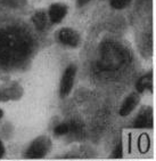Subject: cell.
<instances>
[{"label": "cell", "instance_id": "cell-3", "mask_svg": "<svg viewBox=\"0 0 156 161\" xmlns=\"http://www.w3.org/2000/svg\"><path fill=\"white\" fill-rule=\"evenodd\" d=\"M58 38L61 42H63L66 46L77 47L80 42V36L78 32H75L72 29H63L58 33Z\"/></svg>", "mask_w": 156, "mask_h": 161}, {"label": "cell", "instance_id": "cell-7", "mask_svg": "<svg viewBox=\"0 0 156 161\" xmlns=\"http://www.w3.org/2000/svg\"><path fill=\"white\" fill-rule=\"evenodd\" d=\"M152 86H153V75L152 73H148V75L141 77L137 81L136 88H137L138 93H144L145 90L152 89Z\"/></svg>", "mask_w": 156, "mask_h": 161}, {"label": "cell", "instance_id": "cell-13", "mask_svg": "<svg viewBox=\"0 0 156 161\" xmlns=\"http://www.w3.org/2000/svg\"><path fill=\"white\" fill-rule=\"evenodd\" d=\"M123 155V145L119 144L117 147L115 149V151L113 152V158H122Z\"/></svg>", "mask_w": 156, "mask_h": 161}, {"label": "cell", "instance_id": "cell-14", "mask_svg": "<svg viewBox=\"0 0 156 161\" xmlns=\"http://www.w3.org/2000/svg\"><path fill=\"white\" fill-rule=\"evenodd\" d=\"M3 153H5V149H3V143H1V141H0V158L3 155Z\"/></svg>", "mask_w": 156, "mask_h": 161}, {"label": "cell", "instance_id": "cell-15", "mask_svg": "<svg viewBox=\"0 0 156 161\" xmlns=\"http://www.w3.org/2000/svg\"><path fill=\"white\" fill-rule=\"evenodd\" d=\"M3 111H1V110H0V119H1V117H3Z\"/></svg>", "mask_w": 156, "mask_h": 161}, {"label": "cell", "instance_id": "cell-10", "mask_svg": "<svg viewBox=\"0 0 156 161\" xmlns=\"http://www.w3.org/2000/svg\"><path fill=\"white\" fill-rule=\"evenodd\" d=\"M71 130V125L68 124H61L55 128L56 135H65Z\"/></svg>", "mask_w": 156, "mask_h": 161}, {"label": "cell", "instance_id": "cell-4", "mask_svg": "<svg viewBox=\"0 0 156 161\" xmlns=\"http://www.w3.org/2000/svg\"><path fill=\"white\" fill-rule=\"evenodd\" d=\"M67 13V7L62 3H55L49 9V19L52 23H59Z\"/></svg>", "mask_w": 156, "mask_h": 161}, {"label": "cell", "instance_id": "cell-6", "mask_svg": "<svg viewBox=\"0 0 156 161\" xmlns=\"http://www.w3.org/2000/svg\"><path fill=\"white\" fill-rule=\"evenodd\" d=\"M136 128H152L153 127V117L149 111L143 112L135 120Z\"/></svg>", "mask_w": 156, "mask_h": 161}, {"label": "cell", "instance_id": "cell-2", "mask_svg": "<svg viewBox=\"0 0 156 161\" xmlns=\"http://www.w3.org/2000/svg\"><path fill=\"white\" fill-rule=\"evenodd\" d=\"M77 75V68L74 65H70L64 72V75L62 78L61 84V96L65 97L70 94L72 87H73L74 78Z\"/></svg>", "mask_w": 156, "mask_h": 161}, {"label": "cell", "instance_id": "cell-9", "mask_svg": "<svg viewBox=\"0 0 156 161\" xmlns=\"http://www.w3.org/2000/svg\"><path fill=\"white\" fill-rule=\"evenodd\" d=\"M149 149V138L147 135H143L139 138V150L141 152H147Z\"/></svg>", "mask_w": 156, "mask_h": 161}, {"label": "cell", "instance_id": "cell-12", "mask_svg": "<svg viewBox=\"0 0 156 161\" xmlns=\"http://www.w3.org/2000/svg\"><path fill=\"white\" fill-rule=\"evenodd\" d=\"M3 3H8L9 6H13V7L22 6V5L25 3V0H3Z\"/></svg>", "mask_w": 156, "mask_h": 161}, {"label": "cell", "instance_id": "cell-1", "mask_svg": "<svg viewBox=\"0 0 156 161\" xmlns=\"http://www.w3.org/2000/svg\"><path fill=\"white\" fill-rule=\"evenodd\" d=\"M50 147V141L47 137H39L38 140L34 141L31 146L26 151V158L38 159L43 158L47 154Z\"/></svg>", "mask_w": 156, "mask_h": 161}, {"label": "cell", "instance_id": "cell-11", "mask_svg": "<svg viewBox=\"0 0 156 161\" xmlns=\"http://www.w3.org/2000/svg\"><path fill=\"white\" fill-rule=\"evenodd\" d=\"M130 0H110V6L115 9H122L128 6Z\"/></svg>", "mask_w": 156, "mask_h": 161}, {"label": "cell", "instance_id": "cell-8", "mask_svg": "<svg viewBox=\"0 0 156 161\" xmlns=\"http://www.w3.org/2000/svg\"><path fill=\"white\" fill-rule=\"evenodd\" d=\"M47 22L48 19H47L46 14L42 12H38L33 16V23L38 30H45V28L47 26Z\"/></svg>", "mask_w": 156, "mask_h": 161}, {"label": "cell", "instance_id": "cell-5", "mask_svg": "<svg viewBox=\"0 0 156 161\" xmlns=\"http://www.w3.org/2000/svg\"><path fill=\"white\" fill-rule=\"evenodd\" d=\"M138 102H139V96H138L137 94H131L123 102L122 106L120 108V114L122 115V117H126V115L130 114L131 111H133L135 108L137 106Z\"/></svg>", "mask_w": 156, "mask_h": 161}]
</instances>
